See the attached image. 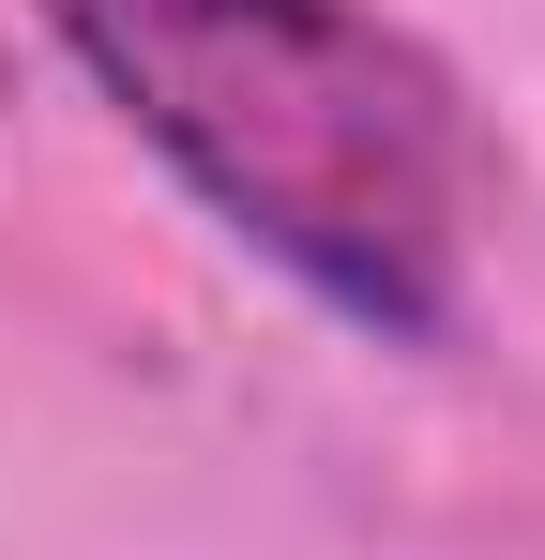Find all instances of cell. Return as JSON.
<instances>
[{"instance_id":"cell-1","label":"cell","mask_w":545,"mask_h":560,"mask_svg":"<svg viewBox=\"0 0 545 560\" xmlns=\"http://www.w3.org/2000/svg\"><path fill=\"white\" fill-rule=\"evenodd\" d=\"M167 183L379 349H440L485 258V121L379 0H31Z\"/></svg>"}]
</instances>
